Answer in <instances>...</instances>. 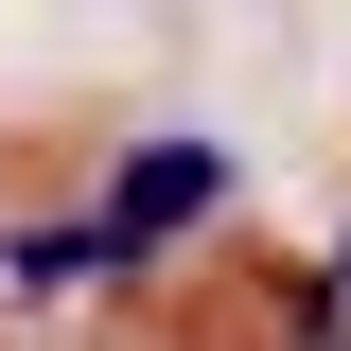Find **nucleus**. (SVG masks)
Returning <instances> with one entry per match:
<instances>
[{
    "label": "nucleus",
    "mask_w": 351,
    "mask_h": 351,
    "mask_svg": "<svg viewBox=\"0 0 351 351\" xmlns=\"http://www.w3.org/2000/svg\"><path fill=\"white\" fill-rule=\"evenodd\" d=\"M211 211H228V158H211V141H123L106 211H88V263H106V281H141V263H176Z\"/></svg>",
    "instance_id": "f257e3e1"
},
{
    "label": "nucleus",
    "mask_w": 351,
    "mask_h": 351,
    "mask_svg": "<svg viewBox=\"0 0 351 351\" xmlns=\"http://www.w3.org/2000/svg\"><path fill=\"white\" fill-rule=\"evenodd\" d=\"M71 281H106V263H88V228H0V316L71 299Z\"/></svg>",
    "instance_id": "f03ea898"
},
{
    "label": "nucleus",
    "mask_w": 351,
    "mask_h": 351,
    "mask_svg": "<svg viewBox=\"0 0 351 351\" xmlns=\"http://www.w3.org/2000/svg\"><path fill=\"white\" fill-rule=\"evenodd\" d=\"M334 281H351V228H334Z\"/></svg>",
    "instance_id": "7ed1b4c3"
}]
</instances>
